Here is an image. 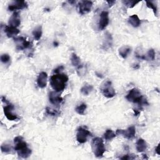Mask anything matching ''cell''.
I'll use <instances>...</instances> for the list:
<instances>
[{
	"label": "cell",
	"mask_w": 160,
	"mask_h": 160,
	"mask_svg": "<svg viewBox=\"0 0 160 160\" xmlns=\"http://www.w3.org/2000/svg\"><path fill=\"white\" fill-rule=\"evenodd\" d=\"M68 81V76L64 73H57L53 75L50 78V85L52 88L57 93L63 91L66 83Z\"/></svg>",
	"instance_id": "1"
},
{
	"label": "cell",
	"mask_w": 160,
	"mask_h": 160,
	"mask_svg": "<svg viewBox=\"0 0 160 160\" xmlns=\"http://www.w3.org/2000/svg\"><path fill=\"white\" fill-rule=\"evenodd\" d=\"M49 102L55 105H58L61 103L63 101V98L58 94L56 91H51L49 94Z\"/></svg>",
	"instance_id": "13"
},
{
	"label": "cell",
	"mask_w": 160,
	"mask_h": 160,
	"mask_svg": "<svg viewBox=\"0 0 160 160\" xmlns=\"http://www.w3.org/2000/svg\"><path fill=\"white\" fill-rule=\"evenodd\" d=\"M146 6H147V7L151 9L153 11L155 15L157 16L158 9H157V6H156V5H155L152 2H146Z\"/></svg>",
	"instance_id": "26"
},
{
	"label": "cell",
	"mask_w": 160,
	"mask_h": 160,
	"mask_svg": "<svg viewBox=\"0 0 160 160\" xmlns=\"http://www.w3.org/2000/svg\"><path fill=\"white\" fill-rule=\"evenodd\" d=\"M1 150L3 153H10L13 150V148L11 144L4 143L1 146Z\"/></svg>",
	"instance_id": "25"
},
{
	"label": "cell",
	"mask_w": 160,
	"mask_h": 160,
	"mask_svg": "<svg viewBox=\"0 0 160 160\" xmlns=\"http://www.w3.org/2000/svg\"><path fill=\"white\" fill-rule=\"evenodd\" d=\"M116 137V134L111 129H107L104 134V138L105 140L110 141Z\"/></svg>",
	"instance_id": "21"
},
{
	"label": "cell",
	"mask_w": 160,
	"mask_h": 160,
	"mask_svg": "<svg viewBox=\"0 0 160 160\" xmlns=\"http://www.w3.org/2000/svg\"><path fill=\"white\" fill-rule=\"evenodd\" d=\"M91 136V133L88 129L83 126L79 127L76 133V140L79 143H85L87 141L88 137Z\"/></svg>",
	"instance_id": "7"
},
{
	"label": "cell",
	"mask_w": 160,
	"mask_h": 160,
	"mask_svg": "<svg viewBox=\"0 0 160 160\" xmlns=\"http://www.w3.org/2000/svg\"><path fill=\"white\" fill-rule=\"evenodd\" d=\"M134 112H135V116H138L140 113V112L139 111H138L137 110H134Z\"/></svg>",
	"instance_id": "35"
},
{
	"label": "cell",
	"mask_w": 160,
	"mask_h": 160,
	"mask_svg": "<svg viewBox=\"0 0 160 160\" xmlns=\"http://www.w3.org/2000/svg\"><path fill=\"white\" fill-rule=\"evenodd\" d=\"M143 158H146V159H148V158L146 156V155H143Z\"/></svg>",
	"instance_id": "37"
},
{
	"label": "cell",
	"mask_w": 160,
	"mask_h": 160,
	"mask_svg": "<svg viewBox=\"0 0 160 160\" xmlns=\"http://www.w3.org/2000/svg\"><path fill=\"white\" fill-rule=\"evenodd\" d=\"M28 7V4L24 1H15L9 5L8 9L9 11H15L18 9H22Z\"/></svg>",
	"instance_id": "12"
},
{
	"label": "cell",
	"mask_w": 160,
	"mask_h": 160,
	"mask_svg": "<svg viewBox=\"0 0 160 160\" xmlns=\"http://www.w3.org/2000/svg\"><path fill=\"white\" fill-rule=\"evenodd\" d=\"M126 98L128 101L136 103L140 105L148 104L146 100L144 99L143 96L141 95L139 89L136 88H133L132 89H131L129 91L128 94L126 95Z\"/></svg>",
	"instance_id": "4"
},
{
	"label": "cell",
	"mask_w": 160,
	"mask_h": 160,
	"mask_svg": "<svg viewBox=\"0 0 160 160\" xmlns=\"http://www.w3.org/2000/svg\"><path fill=\"white\" fill-rule=\"evenodd\" d=\"M136 148L137 151L140 153H141L145 151L146 148H147V144H146V141L142 138L139 139L138 141L136 142Z\"/></svg>",
	"instance_id": "18"
},
{
	"label": "cell",
	"mask_w": 160,
	"mask_h": 160,
	"mask_svg": "<svg viewBox=\"0 0 160 160\" xmlns=\"http://www.w3.org/2000/svg\"><path fill=\"white\" fill-rule=\"evenodd\" d=\"M86 108H87L86 104L85 103H82L77 106V107L75 108V111L78 114L80 115H83L85 114V110H86Z\"/></svg>",
	"instance_id": "24"
},
{
	"label": "cell",
	"mask_w": 160,
	"mask_h": 160,
	"mask_svg": "<svg viewBox=\"0 0 160 160\" xmlns=\"http://www.w3.org/2000/svg\"><path fill=\"white\" fill-rule=\"evenodd\" d=\"M93 3L91 1H82L78 4V9L79 14L82 15L88 14L91 10Z\"/></svg>",
	"instance_id": "8"
},
{
	"label": "cell",
	"mask_w": 160,
	"mask_h": 160,
	"mask_svg": "<svg viewBox=\"0 0 160 160\" xmlns=\"http://www.w3.org/2000/svg\"><path fill=\"white\" fill-rule=\"evenodd\" d=\"M91 148L96 158H101L106 151L103 139L99 137L93 138L91 143Z\"/></svg>",
	"instance_id": "3"
},
{
	"label": "cell",
	"mask_w": 160,
	"mask_h": 160,
	"mask_svg": "<svg viewBox=\"0 0 160 160\" xmlns=\"http://www.w3.org/2000/svg\"><path fill=\"white\" fill-rule=\"evenodd\" d=\"M15 144V150L17 152L18 156L23 158H27L31 154V150L28 147V144L23 141L22 136H16L14 139Z\"/></svg>",
	"instance_id": "2"
},
{
	"label": "cell",
	"mask_w": 160,
	"mask_h": 160,
	"mask_svg": "<svg viewBox=\"0 0 160 160\" xmlns=\"http://www.w3.org/2000/svg\"><path fill=\"white\" fill-rule=\"evenodd\" d=\"M15 42L16 43V49L18 50H23L32 47V43L27 41L23 37H18L14 38Z\"/></svg>",
	"instance_id": "10"
},
{
	"label": "cell",
	"mask_w": 160,
	"mask_h": 160,
	"mask_svg": "<svg viewBox=\"0 0 160 160\" xmlns=\"http://www.w3.org/2000/svg\"><path fill=\"white\" fill-rule=\"evenodd\" d=\"M106 2H107V3H108L110 7L112 6L115 3V1H110H110H107Z\"/></svg>",
	"instance_id": "34"
},
{
	"label": "cell",
	"mask_w": 160,
	"mask_h": 160,
	"mask_svg": "<svg viewBox=\"0 0 160 160\" xmlns=\"http://www.w3.org/2000/svg\"><path fill=\"white\" fill-rule=\"evenodd\" d=\"M2 102L5 104V106H4V113L6 117L8 119L10 120V121H15V120H16L18 118V116L13 114L12 113V110L14 109V106H13L12 104H11L5 97H2Z\"/></svg>",
	"instance_id": "6"
},
{
	"label": "cell",
	"mask_w": 160,
	"mask_h": 160,
	"mask_svg": "<svg viewBox=\"0 0 160 160\" xmlns=\"http://www.w3.org/2000/svg\"><path fill=\"white\" fill-rule=\"evenodd\" d=\"M155 151H156V153L158 154V155H160V153H159V144H158V145L156 146V148L155 149Z\"/></svg>",
	"instance_id": "33"
},
{
	"label": "cell",
	"mask_w": 160,
	"mask_h": 160,
	"mask_svg": "<svg viewBox=\"0 0 160 160\" xmlns=\"http://www.w3.org/2000/svg\"><path fill=\"white\" fill-rule=\"evenodd\" d=\"M100 90L102 94L108 98H111L116 95V91L112 86L111 82L110 81L104 82L100 87Z\"/></svg>",
	"instance_id": "5"
},
{
	"label": "cell",
	"mask_w": 160,
	"mask_h": 160,
	"mask_svg": "<svg viewBox=\"0 0 160 160\" xmlns=\"http://www.w3.org/2000/svg\"><path fill=\"white\" fill-rule=\"evenodd\" d=\"M109 13L107 11H102L100 14L99 23H98V28L100 30H103L106 28L109 24Z\"/></svg>",
	"instance_id": "11"
},
{
	"label": "cell",
	"mask_w": 160,
	"mask_h": 160,
	"mask_svg": "<svg viewBox=\"0 0 160 160\" xmlns=\"http://www.w3.org/2000/svg\"><path fill=\"white\" fill-rule=\"evenodd\" d=\"M128 23L134 28L139 27L141 24V20L136 15H133L129 17Z\"/></svg>",
	"instance_id": "17"
},
{
	"label": "cell",
	"mask_w": 160,
	"mask_h": 160,
	"mask_svg": "<svg viewBox=\"0 0 160 160\" xmlns=\"http://www.w3.org/2000/svg\"><path fill=\"white\" fill-rule=\"evenodd\" d=\"M20 24H21V20H20V15L17 12H15L9 18L8 21V24L9 26L17 28L18 26L20 25Z\"/></svg>",
	"instance_id": "15"
},
{
	"label": "cell",
	"mask_w": 160,
	"mask_h": 160,
	"mask_svg": "<svg viewBox=\"0 0 160 160\" xmlns=\"http://www.w3.org/2000/svg\"><path fill=\"white\" fill-rule=\"evenodd\" d=\"M20 30L15 27H12L9 26H5V33L6 34L8 38L14 37L15 36L20 33Z\"/></svg>",
	"instance_id": "16"
},
{
	"label": "cell",
	"mask_w": 160,
	"mask_h": 160,
	"mask_svg": "<svg viewBox=\"0 0 160 160\" xmlns=\"http://www.w3.org/2000/svg\"><path fill=\"white\" fill-rule=\"evenodd\" d=\"M48 75L45 72L40 73L37 78V85L40 88H45L47 85Z\"/></svg>",
	"instance_id": "14"
},
{
	"label": "cell",
	"mask_w": 160,
	"mask_h": 160,
	"mask_svg": "<svg viewBox=\"0 0 160 160\" xmlns=\"http://www.w3.org/2000/svg\"><path fill=\"white\" fill-rule=\"evenodd\" d=\"M10 60L11 58L8 54H3L1 56V61L4 64H6L9 63Z\"/></svg>",
	"instance_id": "29"
},
{
	"label": "cell",
	"mask_w": 160,
	"mask_h": 160,
	"mask_svg": "<svg viewBox=\"0 0 160 160\" xmlns=\"http://www.w3.org/2000/svg\"><path fill=\"white\" fill-rule=\"evenodd\" d=\"M33 37L35 38V40L36 41H38L40 39H41L42 36V34H43V31H42V27L41 26H38L36 27L33 31L32 33Z\"/></svg>",
	"instance_id": "20"
},
{
	"label": "cell",
	"mask_w": 160,
	"mask_h": 160,
	"mask_svg": "<svg viewBox=\"0 0 160 160\" xmlns=\"http://www.w3.org/2000/svg\"><path fill=\"white\" fill-rule=\"evenodd\" d=\"M136 66H133V68L135 69H138L140 68V65L139 64H135Z\"/></svg>",
	"instance_id": "36"
},
{
	"label": "cell",
	"mask_w": 160,
	"mask_h": 160,
	"mask_svg": "<svg viewBox=\"0 0 160 160\" xmlns=\"http://www.w3.org/2000/svg\"><path fill=\"white\" fill-rule=\"evenodd\" d=\"M131 49L128 46H124L119 49V54L123 58L126 59L131 53Z\"/></svg>",
	"instance_id": "19"
},
{
	"label": "cell",
	"mask_w": 160,
	"mask_h": 160,
	"mask_svg": "<svg viewBox=\"0 0 160 160\" xmlns=\"http://www.w3.org/2000/svg\"><path fill=\"white\" fill-rule=\"evenodd\" d=\"M46 112L47 114L51 115V116H56L58 115H59V112L58 111H56V110L54 109H52L49 107H47L46 108Z\"/></svg>",
	"instance_id": "28"
},
{
	"label": "cell",
	"mask_w": 160,
	"mask_h": 160,
	"mask_svg": "<svg viewBox=\"0 0 160 160\" xmlns=\"http://www.w3.org/2000/svg\"><path fill=\"white\" fill-rule=\"evenodd\" d=\"M116 135H122L125 138L128 140H131L133 138L136 134V129L134 126H131L129 127L127 129H117L116 131Z\"/></svg>",
	"instance_id": "9"
},
{
	"label": "cell",
	"mask_w": 160,
	"mask_h": 160,
	"mask_svg": "<svg viewBox=\"0 0 160 160\" xmlns=\"http://www.w3.org/2000/svg\"><path fill=\"white\" fill-rule=\"evenodd\" d=\"M147 56L149 60H155V51L153 49H150L147 53Z\"/></svg>",
	"instance_id": "30"
},
{
	"label": "cell",
	"mask_w": 160,
	"mask_h": 160,
	"mask_svg": "<svg viewBox=\"0 0 160 160\" xmlns=\"http://www.w3.org/2000/svg\"><path fill=\"white\" fill-rule=\"evenodd\" d=\"M133 155H126L122 157L121 159H135V157H133Z\"/></svg>",
	"instance_id": "31"
},
{
	"label": "cell",
	"mask_w": 160,
	"mask_h": 160,
	"mask_svg": "<svg viewBox=\"0 0 160 160\" xmlns=\"http://www.w3.org/2000/svg\"><path fill=\"white\" fill-rule=\"evenodd\" d=\"M123 3L128 8H133L136 5H137L139 2H134V1H127V0H125V1H123Z\"/></svg>",
	"instance_id": "27"
},
{
	"label": "cell",
	"mask_w": 160,
	"mask_h": 160,
	"mask_svg": "<svg viewBox=\"0 0 160 160\" xmlns=\"http://www.w3.org/2000/svg\"><path fill=\"white\" fill-rule=\"evenodd\" d=\"M71 62L73 66L78 67L80 65V58L75 54V53H72L71 57Z\"/></svg>",
	"instance_id": "23"
},
{
	"label": "cell",
	"mask_w": 160,
	"mask_h": 160,
	"mask_svg": "<svg viewBox=\"0 0 160 160\" xmlns=\"http://www.w3.org/2000/svg\"><path fill=\"white\" fill-rule=\"evenodd\" d=\"M63 69H64L63 66H59L58 68H56V69L54 70V73H55L56 74H57V73H60V71H61V70H63Z\"/></svg>",
	"instance_id": "32"
},
{
	"label": "cell",
	"mask_w": 160,
	"mask_h": 160,
	"mask_svg": "<svg viewBox=\"0 0 160 160\" xmlns=\"http://www.w3.org/2000/svg\"><path fill=\"white\" fill-rule=\"evenodd\" d=\"M93 87L90 85H85L81 89V93L84 95H88L89 93L92 91Z\"/></svg>",
	"instance_id": "22"
}]
</instances>
